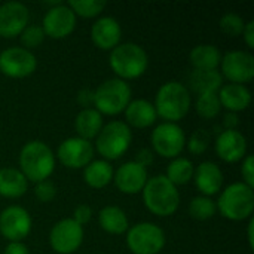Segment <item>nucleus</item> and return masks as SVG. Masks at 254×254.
I'll return each mask as SVG.
<instances>
[{"label": "nucleus", "instance_id": "nucleus-1", "mask_svg": "<svg viewBox=\"0 0 254 254\" xmlns=\"http://www.w3.org/2000/svg\"><path fill=\"white\" fill-rule=\"evenodd\" d=\"M153 106L158 118L164 119V122L177 124L189 113L192 95L185 83L170 80L158 89Z\"/></svg>", "mask_w": 254, "mask_h": 254}, {"label": "nucleus", "instance_id": "nucleus-2", "mask_svg": "<svg viewBox=\"0 0 254 254\" xmlns=\"http://www.w3.org/2000/svg\"><path fill=\"white\" fill-rule=\"evenodd\" d=\"M19 171L27 182L39 183L48 180L55 171V153L52 149L40 140H31L25 143L19 152Z\"/></svg>", "mask_w": 254, "mask_h": 254}, {"label": "nucleus", "instance_id": "nucleus-3", "mask_svg": "<svg viewBox=\"0 0 254 254\" xmlns=\"http://www.w3.org/2000/svg\"><path fill=\"white\" fill-rule=\"evenodd\" d=\"M141 196L144 207L158 217H170L180 207V192L165 176L149 179Z\"/></svg>", "mask_w": 254, "mask_h": 254}, {"label": "nucleus", "instance_id": "nucleus-4", "mask_svg": "<svg viewBox=\"0 0 254 254\" xmlns=\"http://www.w3.org/2000/svg\"><path fill=\"white\" fill-rule=\"evenodd\" d=\"M109 65L122 80H134L141 77L149 67V55L137 43L127 42L119 43L115 49L110 51Z\"/></svg>", "mask_w": 254, "mask_h": 254}, {"label": "nucleus", "instance_id": "nucleus-5", "mask_svg": "<svg viewBox=\"0 0 254 254\" xmlns=\"http://www.w3.org/2000/svg\"><path fill=\"white\" fill-rule=\"evenodd\" d=\"M217 211L228 220L243 222L253 217L254 190L243 182L226 186L216 202Z\"/></svg>", "mask_w": 254, "mask_h": 254}, {"label": "nucleus", "instance_id": "nucleus-6", "mask_svg": "<svg viewBox=\"0 0 254 254\" xmlns=\"http://www.w3.org/2000/svg\"><path fill=\"white\" fill-rule=\"evenodd\" d=\"M131 86L128 82L112 77L100 83L94 91V109L103 116H116L125 112L131 101Z\"/></svg>", "mask_w": 254, "mask_h": 254}, {"label": "nucleus", "instance_id": "nucleus-7", "mask_svg": "<svg viewBox=\"0 0 254 254\" xmlns=\"http://www.w3.org/2000/svg\"><path fill=\"white\" fill-rule=\"evenodd\" d=\"M132 143V131L124 121H112L106 124L95 138L94 150L104 161H116L124 156Z\"/></svg>", "mask_w": 254, "mask_h": 254}, {"label": "nucleus", "instance_id": "nucleus-8", "mask_svg": "<svg viewBox=\"0 0 254 254\" xmlns=\"http://www.w3.org/2000/svg\"><path fill=\"white\" fill-rule=\"evenodd\" d=\"M165 232L155 223L141 222L127 231V246L132 254H158L165 247Z\"/></svg>", "mask_w": 254, "mask_h": 254}, {"label": "nucleus", "instance_id": "nucleus-9", "mask_svg": "<svg viewBox=\"0 0 254 254\" xmlns=\"http://www.w3.org/2000/svg\"><path fill=\"white\" fill-rule=\"evenodd\" d=\"M153 152L165 159L179 158L186 147V134L179 124L162 122L156 125L150 135Z\"/></svg>", "mask_w": 254, "mask_h": 254}, {"label": "nucleus", "instance_id": "nucleus-10", "mask_svg": "<svg viewBox=\"0 0 254 254\" xmlns=\"http://www.w3.org/2000/svg\"><path fill=\"white\" fill-rule=\"evenodd\" d=\"M37 68L36 55L21 46H12L0 52V73L10 79H25Z\"/></svg>", "mask_w": 254, "mask_h": 254}, {"label": "nucleus", "instance_id": "nucleus-11", "mask_svg": "<svg viewBox=\"0 0 254 254\" xmlns=\"http://www.w3.org/2000/svg\"><path fill=\"white\" fill-rule=\"evenodd\" d=\"M83 226L71 217L57 222L49 232V246L58 254L76 253L83 243Z\"/></svg>", "mask_w": 254, "mask_h": 254}, {"label": "nucleus", "instance_id": "nucleus-12", "mask_svg": "<svg viewBox=\"0 0 254 254\" xmlns=\"http://www.w3.org/2000/svg\"><path fill=\"white\" fill-rule=\"evenodd\" d=\"M31 228V216L21 205H9L0 213V235L9 243H22Z\"/></svg>", "mask_w": 254, "mask_h": 254}, {"label": "nucleus", "instance_id": "nucleus-13", "mask_svg": "<svg viewBox=\"0 0 254 254\" xmlns=\"http://www.w3.org/2000/svg\"><path fill=\"white\" fill-rule=\"evenodd\" d=\"M220 74L229 83L246 85L254 77V57L247 51H231L222 55Z\"/></svg>", "mask_w": 254, "mask_h": 254}, {"label": "nucleus", "instance_id": "nucleus-14", "mask_svg": "<svg viewBox=\"0 0 254 254\" xmlns=\"http://www.w3.org/2000/svg\"><path fill=\"white\" fill-rule=\"evenodd\" d=\"M76 22H77L76 15L68 7V4H64L60 1L46 10L40 27L45 36L60 40V39H65L74 31Z\"/></svg>", "mask_w": 254, "mask_h": 254}, {"label": "nucleus", "instance_id": "nucleus-15", "mask_svg": "<svg viewBox=\"0 0 254 254\" xmlns=\"http://www.w3.org/2000/svg\"><path fill=\"white\" fill-rule=\"evenodd\" d=\"M94 144L76 135L65 138L58 146L55 156L64 167L70 170H80L94 159Z\"/></svg>", "mask_w": 254, "mask_h": 254}, {"label": "nucleus", "instance_id": "nucleus-16", "mask_svg": "<svg viewBox=\"0 0 254 254\" xmlns=\"http://www.w3.org/2000/svg\"><path fill=\"white\" fill-rule=\"evenodd\" d=\"M30 10L21 1H6L0 4V37L13 39L28 25Z\"/></svg>", "mask_w": 254, "mask_h": 254}, {"label": "nucleus", "instance_id": "nucleus-17", "mask_svg": "<svg viewBox=\"0 0 254 254\" xmlns=\"http://www.w3.org/2000/svg\"><path fill=\"white\" fill-rule=\"evenodd\" d=\"M147 168L141 167L135 161H128L122 164L113 173V182L119 192L125 195L141 193L144 185L147 183Z\"/></svg>", "mask_w": 254, "mask_h": 254}, {"label": "nucleus", "instance_id": "nucleus-18", "mask_svg": "<svg viewBox=\"0 0 254 254\" xmlns=\"http://www.w3.org/2000/svg\"><path fill=\"white\" fill-rule=\"evenodd\" d=\"M214 149L223 162L235 164L247 156V138L238 129H225L217 135Z\"/></svg>", "mask_w": 254, "mask_h": 254}, {"label": "nucleus", "instance_id": "nucleus-19", "mask_svg": "<svg viewBox=\"0 0 254 254\" xmlns=\"http://www.w3.org/2000/svg\"><path fill=\"white\" fill-rule=\"evenodd\" d=\"M92 43L101 51L115 49L122 39V27L113 16H100L91 27Z\"/></svg>", "mask_w": 254, "mask_h": 254}, {"label": "nucleus", "instance_id": "nucleus-20", "mask_svg": "<svg viewBox=\"0 0 254 254\" xmlns=\"http://www.w3.org/2000/svg\"><path fill=\"white\" fill-rule=\"evenodd\" d=\"M192 180H195V186L201 192L202 196L211 198L213 195H216L222 190L223 173L216 162L204 161L195 168Z\"/></svg>", "mask_w": 254, "mask_h": 254}, {"label": "nucleus", "instance_id": "nucleus-21", "mask_svg": "<svg viewBox=\"0 0 254 254\" xmlns=\"http://www.w3.org/2000/svg\"><path fill=\"white\" fill-rule=\"evenodd\" d=\"M124 113H125V119H127L125 124L129 128L132 127L137 129H146L152 125H155V122L158 119L153 103H150L144 98L131 100Z\"/></svg>", "mask_w": 254, "mask_h": 254}, {"label": "nucleus", "instance_id": "nucleus-22", "mask_svg": "<svg viewBox=\"0 0 254 254\" xmlns=\"http://www.w3.org/2000/svg\"><path fill=\"white\" fill-rule=\"evenodd\" d=\"M222 109H226L229 113H238L249 109L252 104V92L246 85L226 83L217 92Z\"/></svg>", "mask_w": 254, "mask_h": 254}, {"label": "nucleus", "instance_id": "nucleus-23", "mask_svg": "<svg viewBox=\"0 0 254 254\" xmlns=\"http://www.w3.org/2000/svg\"><path fill=\"white\" fill-rule=\"evenodd\" d=\"M100 228L110 235H122L129 229L127 213L118 205H106L98 213Z\"/></svg>", "mask_w": 254, "mask_h": 254}, {"label": "nucleus", "instance_id": "nucleus-24", "mask_svg": "<svg viewBox=\"0 0 254 254\" xmlns=\"http://www.w3.org/2000/svg\"><path fill=\"white\" fill-rule=\"evenodd\" d=\"M28 188V182L24 174L10 167L0 168V196L7 199L21 198Z\"/></svg>", "mask_w": 254, "mask_h": 254}, {"label": "nucleus", "instance_id": "nucleus-25", "mask_svg": "<svg viewBox=\"0 0 254 254\" xmlns=\"http://www.w3.org/2000/svg\"><path fill=\"white\" fill-rule=\"evenodd\" d=\"M113 167L109 161L92 159L83 168V182L92 189H104L113 180Z\"/></svg>", "mask_w": 254, "mask_h": 254}, {"label": "nucleus", "instance_id": "nucleus-26", "mask_svg": "<svg viewBox=\"0 0 254 254\" xmlns=\"http://www.w3.org/2000/svg\"><path fill=\"white\" fill-rule=\"evenodd\" d=\"M189 61L193 70H217L222 61V52L216 45H196L189 52Z\"/></svg>", "mask_w": 254, "mask_h": 254}, {"label": "nucleus", "instance_id": "nucleus-27", "mask_svg": "<svg viewBox=\"0 0 254 254\" xmlns=\"http://www.w3.org/2000/svg\"><path fill=\"white\" fill-rule=\"evenodd\" d=\"M103 127V116L94 107L82 109L74 119V129L77 132V137L88 141L97 138Z\"/></svg>", "mask_w": 254, "mask_h": 254}, {"label": "nucleus", "instance_id": "nucleus-28", "mask_svg": "<svg viewBox=\"0 0 254 254\" xmlns=\"http://www.w3.org/2000/svg\"><path fill=\"white\" fill-rule=\"evenodd\" d=\"M223 77L219 70H193L189 76V86L198 95L207 92H219Z\"/></svg>", "mask_w": 254, "mask_h": 254}, {"label": "nucleus", "instance_id": "nucleus-29", "mask_svg": "<svg viewBox=\"0 0 254 254\" xmlns=\"http://www.w3.org/2000/svg\"><path fill=\"white\" fill-rule=\"evenodd\" d=\"M193 173H195L193 162L188 158L179 156L171 159V162L168 164L165 177L177 188V186L188 185L193 179Z\"/></svg>", "mask_w": 254, "mask_h": 254}, {"label": "nucleus", "instance_id": "nucleus-30", "mask_svg": "<svg viewBox=\"0 0 254 254\" xmlns=\"http://www.w3.org/2000/svg\"><path fill=\"white\" fill-rule=\"evenodd\" d=\"M188 211L192 219L204 222V220H210L216 216L217 205H216V201H213L211 198L199 195V196H195L190 199Z\"/></svg>", "mask_w": 254, "mask_h": 254}, {"label": "nucleus", "instance_id": "nucleus-31", "mask_svg": "<svg viewBox=\"0 0 254 254\" xmlns=\"http://www.w3.org/2000/svg\"><path fill=\"white\" fill-rule=\"evenodd\" d=\"M195 109H196V113L202 119L217 118L222 112V104H220L217 92H207V94L198 95Z\"/></svg>", "mask_w": 254, "mask_h": 254}, {"label": "nucleus", "instance_id": "nucleus-32", "mask_svg": "<svg viewBox=\"0 0 254 254\" xmlns=\"http://www.w3.org/2000/svg\"><path fill=\"white\" fill-rule=\"evenodd\" d=\"M67 4L76 16L82 18H95L107 6L104 0H71Z\"/></svg>", "mask_w": 254, "mask_h": 254}, {"label": "nucleus", "instance_id": "nucleus-33", "mask_svg": "<svg viewBox=\"0 0 254 254\" xmlns=\"http://www.w3.org/2000/svg\"><path fill=\"white\" fill-rule=\"evenodd\" d=\"M244 25H246V19L241 15L235 13V12L225 13L219 21V27H220L222 33L229 36V37L241 36V33L244 30Z\"/></svg>", "mask_w": 254, "mask_h": 254}, {"label": "nucleus", "instance_id": "nucleus-34", "mask_svg": "<svg viewBox=\"0 0 254 254\" xmlns=\"http://www.w3.org/2000/svg\"><path fill=\"white\" fill-rule=\"evenodd\" d=\"M211 143V135L207 129H196L192 132L189 140H186V147L192 155H202L207 152Z\"/></svg>", "mask_w": 254, "mask_h": 254}, {"label": "nucleus", "instance_id": "nucleus-35", "mask_svg": "<svg viewBox=\"0 0 254 254\" xmlns=\"http://www.w3.org/2000/svg\"><path fill=\"white\" fill-rule=\"evenodd\" d=\"M45 33L42 30L40 25H27L24 28V31L19 34V39H21V43H22V48L25 49H33V48H37L43 43L45 40Z\"/></svg>", "mask_w": 254, "mask_h": 254}, {"label": "nucleus", "instance_id": "nucleus-36", "mask_svg": "<svg viewBox=\"0 0 254 254\" xmlns=\"http://www.w3.org/2000/svg\"><path fill=\"white\" fill-rule=\"evenodd\" d=\"M34 196L39 202H51L52 199H55L57 196V188L52 182L49 180H43V182H39L36 183L34 186Z\"/></svg>", "mask_w": 254, "mask_h": 254}, {"label": "nucleus", "instance_id": "nucleus-37", "mask_svg": "<svg viewBox=\"0 0 254 254\" xmlns=\"http://www.w3.org/2000/svg\"><path fill=\"white\" fill-rule=\"evenodd\" d=\"M241 176H243V183L247 186L254 188V158L253 155H247L243 159L241 164Z\"/></svg>", "mask_w": 254, "mask_h": 254}, {"label": "nucleus", "instance_id": "nucleus-38", "mask_svg": "<svg viewBox=\"0 0 254 254\" xmlns=\"http://www.w3.org/2000/svg\"><path fill=\"white\" fill-rule=\"evenodd\" d=\"M76 223H79L80 226L86 225L91 219H92V208L86 204H80L74 208L73 211V217H71Z\"/></svg>", "mask_w": 254, "mask_h": 254}, {"label": "nucleus", "instance_id": "nucleus-39", "mask_svg": "<svg viewBox=\"0 0 254 254\" xmlns=\"http://www.w3.org/2000/svg\"><path fill=\"white\" fill-rule=\"evenodd\" d=\"M243 39H244V42H246V45H247V48L249 49H253L254 48V21L253 19H250V21H247L246 22V25H244V30H243Z\"/></svg>", "mask_w": 254, "mask_h": 254}, {"label": "nucleus", "instance_id": "nucleus-40", "mask_svg": "<svg viewBox=\"0 0 254 254\" xmlns=\"http://www.w3.org/2000/svg\"><path fill=\"white\" fill-rule=\"evenodd\" d=\"M77 103L83 107V109H89L91 106H94V91L91 89H82L77 94Z\"/></svg>", "mask_w": 254, "mask_h": 254}, {"label": "nucleus", "instance_id": "nucleus-41", "mask_svg": "<svg viewBox=\"0 0 254 254\" xmlns=\"http://www.w3.org/2000/svg\"><path fill=\"white\" fill-rule=\"evenodd\" d=\"M134 161H135L137 164H140L141 167L147 168V167H150V165L153 164V152L149 150V149H141V150L137 153V156H135Z\"/></svg>", "mask_w": 254, "mask_h": 254}, {"label": "nucleus", "instance_id": "nucleus-42", "mask_svg": "<svg viewBox=\"0 0 254 254\" xmlns=\"http://www.w3.org/2000/svg\"><path fill=\"white\" fill-rule=\"evenodd\" d=\"M3 254H30V252L24 243H9Z\"/></svg>", "mask_w": 254, "mask_h": 254}, {"label": "nucleus", "instance_id": "nucleus-43", "mask_svg": "<svg viewBox=\"0 0 254 254\" xmlns=\"http://www.w3.org/2000/svg\"><path fill=\"white\" fill-rule=\"evenodd\" d=\"M240 121H238V116L237 113H226L225 118H223V125H225V129H237Z\"/></svg>", "mask_w": 254, "mask_h": 254}, {"label": "nucleus", "instance_id": "nucleus-44", "mask_svg": "<svg viewBox=\"0 0 254 254\" xmlns=\"http://www.w3.org/2000/svg\"><path fill=\"white\" fill-rule=\"evenodd\" d=\"M254 219L253 217H250L249 219V225H247V241H249V246H250V249H253L254 247Z\"/></svg>", "mask_w": 254, "mask_h": 254}]
</instances>
